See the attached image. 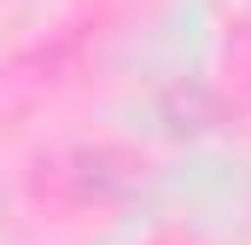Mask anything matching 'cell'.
Returning a JSON list of instances; mask_svg holds the SVG:
<instances>
[{"label":"cell","instance_id":"cell-1","mask_svg":"<svg viewBox=\"0 0 251 245\" xmlns=\"http://www.w3.org/2000/svg\"><path fill=\"white\" fill-rule=\"evenodd\" d=\"M53 175H59V193L76 204H111L140 187V164L117 146H76Z\"/></svg>","mask_w":251,"mask_h":245}]
</instances>
